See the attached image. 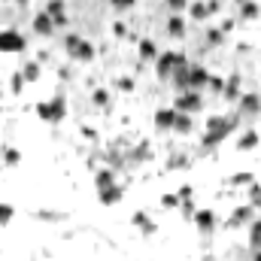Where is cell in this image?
<instances>
[{"label": "cell", "mask_w": 261, "mask_h": 261, "mask_svg": "<svg viewBox=\"0 0 261 261\" xmlns=\"http://www.w3.org/2000/svg\"><path fill=\"white\" fill-rule=\"evenodd\" d=\"M240 128V116L231 113V116H210L206 125H203V137H200V149H219L231 134H237Z\"/></svg>", "instance_id": "1"}, {"label": "cell", "mask_w": 261, "mask_h": 261, "mask_svg": "<svg viewBox=\"0 0 261 261\" xmlns=\"http://www.w3.org/2000/svg\"><path fill=\"white\" fill-rule=\"evenodd\" d=\"M64 52H67L70 61H79V64L94 61V46H91V40H85L82 34H67L64 37Z\"/></svg>", "instance_id": "2"}, {"label": "cell", "mask_w": 261, "mask_h": 261, "mask_svg": "<svg viewBox=\"0 0 261 261\" xmlns=\"http://www.w3.org/2000/svg\"><path fill=\"white\" fill-rule=\"evenodd\" d=\"M37 116L43 119V122H49V125H61L67 116V100L64 94H55L52 100H43V103H37Z\"/></svg>", "instance_id": "3"}, {"label": "cell", "mask_w": 261, "mask_h": 261, "mask_svg": "<svg viewBox=\"0 0 261 261\" xmlns=\"http://www.w3.org/2000/svg\"><path fill=\"white\" fill-rule=\"evenodd\" d=\"M186 61H189V58H186L182 52H161V55L155 58V76L167 82V79H170V76H173L182 64H186Z\"/></svg>", "instance_id": "4"}, {"label": "cell", "mask_w": 261, "mask_h": 261, "mask_svg": "<svg viewBox=\"0 0 261 261\" xmlns=\"http://www.w3.org/2000/svg\"><path fill=\"white\" fill-rule=\"evenodd\" d=\"M234 107H237L240 122H255V119L261 116V94H255V91H243L240 100H237Z\"/></svg>", "instance_id": "5"}, {"label": "cell", "mask_w": 261, "mask_h": 261, "mask_svg": "<svg viewBox=\"0 0 261 261\" xmlns=\"http://www.w3.org/2000/svg\"><path fill=\"white\" fill-rule=\"evenodd\" d=\"M24 49H28V40H24L15 28L0 31V52H3V55H21Z\"/></svg>", "instance_id": "6"}, {"label": "cell", "mask_w": 261, "mask_h": 261, "mask_svg": "<svg viewBox=\"0 0 261 261\" xmlns=\"http://www.w3.org/2000/svg\"><path fill=\"white\" fill-rule=\"evenodd\" d=\"M173 110H176V113H186V116H197V113L203 110V97H200V91H182V94H176Z\"/></svg>", "instance_id": "7"}, {"label": "cell", "mask_w": 261, "mask_h": 261, "mask_svg": "<svg viewBox=\"0 0 261 261\" xmlns=\"http://www.w3.org/2000/svg\"><path fill=\"white\" fill-rule=\"evenodd\" d=\"M197 225V231L203 234V237H210L216 228H219V216H216V210H210V206H200L195 213V219H192Z\"/></svg>", "instance_id": "8"}, {"label": "cell", "mask_w": 261, "mask_h": 261, "mask_svg": "<svg viewBox=\"0 0 261 261\" xmlns=\"http://www.w3.org/2000/svg\"><path fill=\"white\" fill-rule=\"evenodd\" d=\"M210 85V70L203 64H192L189 67V91H206Z\"/></svg>", "instance_id": "9"}, {"label": "cell", "mask_w": 261, "mask_h": 261, "mask_svg": "<svg viewBox=\"0 0 261 261\" xmlns=\"http://www.w3.org/2000/svg\"><path fill=\"white\" fill-rule=\"evenodd\" d=\"M31 28H34V34H37V37H52V34H55V21L49 18V12H46V9L34 12Z\"/></svg>", "instance_id": "10"}, {"label": "cell", "mask_w": 261, "mask_h": 261, "mask_svg": "<svg viewBox=\"0 0 261 261\" xmlns=\"http://www.w3.org/2000/svg\"><path fill=\"white\" fill-rule=\"evenodd\" d=\"M252 219H255V206H252V203H240V206L231 213V219H228V228H246Z\"/></svg>", "instance_id": "11"}, {"label": "cell", "mask_w": 261, "mask_h": 261, "mask_svg": "<svg viewBox=\"0 0 261 261\" xmlns=\"http://www.w3.org/2000/svg\"><path fill=\"white\" fill-rule=\"evenodd\" d=\"M240 94H243V79H240V73H234L231 79H225V88H222V97L234 107L237 100H240Z\"/></svg>", "instance_id": "12"}, {"label": "cell", "mask_w": 261, "mask_h": 261, "mask_svg": "<svg viewBox=\"0 0 261 261\" xmlns=\"http://www.w3.org/2000/svg\"><path fill=\"white\" fill-rule=\"evenodd\" d=\"M130 222H134V228H140V234H143V237H152V234L158 231V225L149 219V213H146V210H137V213L130 216Z\"/></svg>", "instance_id": "13"}, {"label": "cell", "mask_w": 261, "mask_h": 261, "mask_svg": "<svg viewBox=\"0 0 261 261\" xmlns=\"http://www.w3.org/2000/svg\"><path fill=\"white\" fill-rule=\"evenodd\" d=\"M173 122H176V110L173 107H161L155 113V130H173Z\"/></svg>", "instance_id": "14"}, {"label": "cell", "mask_w": 261, "mask_h": 261, "mask_svg": "<svg viewBox=\"0 0 261 261\" xmlns=\"http://www.w3.org/2000/svg\"><path fill=\"white\" fill-rule=\"evenodd\" d=\"M258 143H261V134L255 128H246L237 137V149L240 152H252V149H258Z\"/></svg>", "instance_id": "15"}, {"label": "cell", "mask_w": 261, "mask_h": 261, "mask_svg": "<svg viewBox=\"0 0 261 261\" xmlns=\"http://www.w3.org/2000/svg\"><path fill=\"white\" fill-rule=\"evenodd\" d=\"M46 12H49V18L55 21V28H64V24H67L64 0H49V3H46Z\"/></svg>", "instance_id": "16"}, {"label": "cell", "mask_w": 261, "mask_h": 261, "mask_svg": "<svg viewBox=\"0 0 261 261\" xmlns=\"http://www.w3.org/2000/svg\"><path fill=\"white\" fill-rule=\"evenodd\" d=\"M189 34V24H186V18L182 15H170L167 18V37H173V40H182Z\"/></svg>", "instance_id": "17"}, {"label": "cell", "mask_w": 261, "mask_h": 261, "mask_svg": "<svg viewBox=\"0 0 261 261\" xmlns=\"http://www.w3.org/2000/svg\"><path fill=\"white\" fill-rule=\"evenodd\" d=\"M122 195H125V189L116 182V186H110V189H103V192H97V200L103 203V206H116L119 200H122Z\"/></svg>", "instance_id": "18"}, {"label": "cell", "mask_w": 261, "mask_h": 261, "mask_svg": "<svg viewBox=\"0 0 261 261\" xmlns=\"http://www.w3.org/2000/svg\"><path fill=\"white\" fill-rule=\"evenodd\" d=\"M258 15H261L258 0H243V3H240V9H237V18H240V21H255Z\"/></svg>", "instance_id": "19"}, {"label": "cell", "mask_w": 261, "mask_h": 261, "mask_svg": "<svg viewBox=\"0 0 261 261\" xmlns=\"http://www.w3.org/2000/svg\"><path fill=\"white\" fill-rule=\"evenodd\" d=\"M137 52H140V61H155V58L161 55L152 37H143V40H140V46H137Z\"/></svg>", "instance_id": "20"}, {"label": "cell", "mask_w": 261, "mask_h": 261, "mask_svg": "<svg viewBox=\"0 0 261 261\" xmlns=\"http://www.w3.org/2000/svg\"><path fill=\"white\" fill-rule=\"evenodd\" d=\"M110 186H116V170H113V167H100V170L94 173V189L103 192V189H110Z\"/></svg>", "instance_id": "21"}, {"label": "cell", "mask_w": 261, "mask_h": 261, "mask_svg": "<svg viewBox=\"0 0 261 261\" xmlns=\"http://www.w3.org/2000/svg\"><path fill=\"white\" fill-rule=\"evenodd\" d=\"M189 67L192 61H186V64L179 67L173 76H170V82H173V88H176V94H182V91H189Z\"/></svg>", "instance_id": "22"}, {"label": "cell", "mask_w": 261, "mask_h": 261, "mask_svg": "<svg viewBox=\"0 0 261 261\" xmlns=\"http://www.w3.org/2000/svg\"><path fill=\"white\" fill-rule=\"evenodd\" d=\"M91 103L97 107V110H103V113H110V107H113V94L100 85V88H94L91 91Z\"/></svg>", "instance_id": "23"}, {"label": "cell", "mask_w": 261, "mask_h": 261, "mask_svg": "<svg viewBox=\"0 0 261 261\" xmlns=\"http://www.w3.org/2000/svg\"><path fill=\"white\" fill-rule=\"evenodd\" d=\"M173 130H176L179 137L192 134V130H195V119H192V116H186V113H176V122H173Z\"/></svg>", "instance_id": "24"}, {"label": "cell", "mask_w": 261, "mask_h": 261, "mask_svg": "<svg viewBox=\"0 0 261 261\" xmlns=\"http://www.w3.org/2000/svg\"><path fill=\"white\" fill-rule=\"evenodd\" d=\"M189 15H192L195 21H203V18H210L213 12H210V6H206L203 0H195V3H189Z\"/></svg>", "instance_id": "25"}, {"label": "cell", "mask_w": 261, "mask_h": 261, "mask_svg": "<svg viewBox=\"0 0 261 261\" xmlns=\"http://www.w3.org/2000/svg\"><path fill=\"white\" fill-rule=\"evenodd\" d=\"M246 228H249V249H261V219H252Z\"/></svg>", "instance_id": "26"}, {"label": "cell", "mask_w": 261, "mask_h": 261, "mask_svg": "<svg viewBox=\"0 0 261 261\" xmlns=\"http://www.w3.org/2000/svg\"><path fill=\"white\" fill-rule=\"evenodd\" d=\"M252 182H255V173H249V170L228 176V186H231V189H240V186H252Z\"/></svg>", "instance_id": "27"}, {"label": "cell", "mask_w": 261, "mask_h": 261, "mask_svg": "<svg viewBox=\"0 0 261 261\" xmlns=\"http://www.w3.org/2000/svg\"><path fill=\"white\" fill-rule=\"evenodd\" d=\"M3 164L6 167H18L21 164V152L15 146H3Z\"/></svg>", "instance_id": "28"}, {"label": "cell", "mask_w": 261, "mask_h": 261, "mask_svg": "<svg viewBox=\"0 0 261 261\" xmlns=\"http://www.w3.org/2000/svg\"><path fill=\"white\" fill-rule=\"evenodd\" d=\"M21 76H24V82H37V79H40V64H37V61H24Z\"/></svg>", "instance_id": "29"}, {"label": "cell", "mask_w": 261, "mask_h": 261, "mask_svg": "<svg viewBox=\"0 0 261 261\" xmlns=\"http://www.w3.org/2000/svg\"><path fill=\"white\" fill-rule=\"evenodd\" d=\"M222 43H225V34H222L219 28H210V31H206V46H210V49H219Z\"/></svg>", "instance_id": "30"}, {"label": "cell", "mask_w": 261, "mask_h": 261, "mask_svg": "<svg viewBox=\"0 0 261 261\" xmlns=\"http://www.w3.org/2000/svg\"><path fill=\"white\" fill-rule=\"evenodd\" d=\"M15 219V206L12 203H0V228H6Z\"/></svg>", "instance_id": "31"}, {"label": "cell", "mask_w": 261, "mask_h": 261, "mask_svg": "<svg viewBox=\"0 0 261 261\" xmlns=\"http://www.w3.org/2000/svg\"><path fill=\"white\" fill-rule=\"evenodd\" d=\"M24 85H28V82H24L21 70H18V73H12V79H9V88H12V94H15V97H18V94L24 91Z\"/></svg>", "instance_id": "32"}, {"label": "cell", "mask_w": 261, "mask_h": 261, "mask_svg": "<svg viewBox=\"0 0 261 261\" xmlns=\"http://www.w3.org/2000/svg\"><path fill=\"white\" fill-rule=\"evenodd\" d=\"M164 3H167L170 15H182V12L189 9V0H164Z\"/></svg>", "instance_id": "33"}, {"label": "cell", "mask_w": 261, "mask_h": 261, "mask_svg": "<svg viewBox=\"0 0 261 261\" xmlns=\"http://www.w3.org/2000/svg\"><path fill=\"white\" fill-rule=\"evenodd\" d=\"M161 206H164V210H176V206H179V195H176V192L161 195Z\"/></svg>", "instance_id": "34"}, {"label": "cell", "mask_w": 261, "mask_h": 261, "mask_svg": "<svg viewBox=\"0 0 261 261\" xmlns=\"http://www.w3.org/2000/svg\"><path fill=\"white\" fill-rule=\"evenodd\" d=\"M134 3H137V0H110V6H113L116 12H130Z\"/></svg>", "instance_id": "35"}, {"label": "cell", "mask_w": 261, "mask_h": 261, "mask_svg": "<svg viewBox=\"0 0 261 261\" xmlns=\"http://www.w3.org/2000/svg\"><path fill=\"white\" fill-rule=\"evenodd\" d=\"M249 203H252L255 210L261 206V186H258V182H252V186H249Z\"/></svg>", "instance_id": "36"}, {"label": "cell", "mask_w": 261, "mask_h": 261, "mask_svg": "<svg viewBox=\"0 0 261 261\" xmlns=\"http://www.w3.org/2000/svg\"><path fill=\"white\" fill-rule=\"evenodd\" d=\"M206 88H210L213 94H222V88H225V79H222V76H213V73H210V85H206Z\"/></svg>", "instance_id": "37"}, {"label": "cell", "mask_w": 261, "mask_h": 261, "mask_svg": "<svg viewBox=\"0 0 261 261\" xmlns=\"http://www.w3.org/2000/svg\"><path fill=\"white\" fill-rule=\"evenodd\" d=\"M116 88H119V91H134V79H130V76H119V79H116Z\"/></svg>", "instance_id": "38"}, {"label": "cell", "mask_w": 261, "mask_h": 261, "mask_svg": "<svg viewBox=\"0 0 261 261\" xmlns=\"http://www.w3.org/2000/svg\"><path fill=\"white\" fill-rule=\"evenodd\" d=\"M234 24H237V21H234V18H225V21H222V28H219V31H222V34H225V37H228V34H231V31H234Z\"/></svg>", "instance_id": "39"}, {"label": "cell", "mask_w": 261, "mask_h": 261, "mask_svg": "<svg viewBox=\"0 0 261 261\" xmlns=\"http://www.w3.org/2000/svg\"><path fill=\"white\" fill-rule=\"evenodd\" d=\"M186 164H189L186 158H170V161H167V167H186Z\"/></svg>", "instance_id": "40"}, {"label": "cell", "mask_w": 261, "mask_h": 261, "mask_svg": "<svg viewBox=\"0 0 261 261\" xmlns=\"http://www.w3.org/2000/svg\"><path fill=\"white\" fill-rule=\"evenodd\" d=\"M113 31H116V37H128V28L125 24H113Z\"/></svg>", "instance_id": "41"}, {"label": "cell", "mask_w": 261, "mask_h": 261, "mask_svg": "<svg viewBox=\"0 0 261 261\" xmlns=\"http://www.w3.org/2000/svg\"><path fill=\"white\" fill-rule=\"evenodd\" d=\"M82 134H85L88 140H97V134H94V128H82Z\"/></svg>", "instance_id": "42"}, {"label": "cell", "mask_w": 261, "mask_h": 261, "mask_svg": "<svg viewBox=\"0 0 261 261\" xmlns=\"http://www.w3.org/2000/svg\"><path fill=\"white\" fill-rule=\"evenodd\" d=\"M249 261H261V249H252V258Z\"/></svg>", "instance_id": "43"}]
</instances>
